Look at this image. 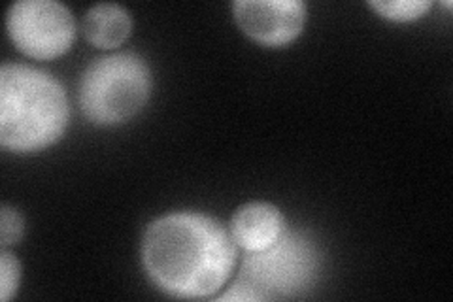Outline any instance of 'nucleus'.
<instances>
[{"instance_id":"f257e3e1","label":"nucleus","mask_w":453,"mask_h":302,"mask_svg":"<svg viewBox=\"0 0 453 302\" xmlns=\"http://www.w3.org/2000/svg\"><path fill=\"white\" fill-rule=\"evenodd\" d=\"M142 265L159 290L176 298H208L223 290L236 265L231 231L196 212L168 213L148 225Z\"/></svg>"},{"instance_id":"f03ea898","label":"nucleus","mask_w":453,"mask_h":302,"mask_svg":"<svg viewBox=\"0 0 453 302\" xmlns=\"http://www.w3.org/2000/svg\"><path fill=\"white\" fill-rule=\"evenodd\" d=\"M70 110L61 81L21 63L0 68V143L12 151H38L65 135Z\"/></svg>"},{"instance_id":"7ed1b4c3","label":"nucleus","mask_w":453,"mask_h":302,"mask_svg":"<svg viewBox=\"0 0 453 302\" xmlns=\"http://www.w3.org/2000/svg\"><path fill=\"white\" fill-rule=\"evenodd\" d=\"M151 72L136 53H113L96 59L80 81V108L95 125H119L146 106Z\"/></svg>"},{"instance_id":"20e7f679","label":"nucleus","mask_w":453,"mask_h":302,"mask_svg":"<svg viewBox=\"0 0 453 302\" xmlns=\"http://www.w3.org/2000/svg\"><path fill=\"white\" fill-rule=\"evenodd\" d=\"M318 244L296 228H283L280 238L261 252H248L240 282L259 300H280L303 295L314 285L319 270Z\"/></svg>"},{"instance_id":"39448f33","label":"nucleus","mask_w":453,"mask_h":302,"mask_svg":"<svg viewBox=\"0 0 453 302\" xmlns=\"http://www.w3.org/2000/svg\"><path fill=\"white\" fill-rule=\"evenodd\" d=\"M6 28L13 44L33 59H53L73 46L76 21L57 0H19L8 8Z\"/></svg>"},{"instance_id":"423d86ee","label":"nucleus","mask_w":453,"mask_h":302,"mask_svg":"<svg viewBox=\"0 0 453 302\" xmlns=\"http://www.w3.org/2000/svg\"><path fill=\"white\" fill-rule=\"evenodd\" d=\"M308 6L303 0H236L233 13L238 27L263 46L289 44L303 33Z\"/></svg>"},{"instance_id":"0eeeda50","label":"nucleus","mask_w":453,"mask_h":302,"mask_svg":"<svg viewBox=\"0 0 453 302\" xmlns=\"http://www.w3.org/2000/svg\"><path fill=\"white\" fill-rule=\"evenodd\" d=\"M286 227V218L278 206L255 200L234 212L231 220V236L236 246L246 253L261 252L273 246Z\"/></svg>"},{"instance_id":"6e6552de","label":"nucleus","mask_w":453,"mask_h":302,"mask_svg":"<svg viewBox=\"0 0 453 302\" xmlns=\"http://www.w3.org/2000/svg\"><path fill=\"white\" fill-rule=\"evenodd\" d=\"M133 31L131 13L116 3L95 4L85 12L83 33L93 46L111 50L121 46Z\"/></svg>"},{"instance_id":"1a4fd4ad","label":"nucleus","mask_w":453,"mask_h":302,"mask_svg":"<svg viewBox=\"0 0 453 302\" xmlns=\"http://www.w3.org/2000/svg\"><path fill=\"white\" fill-rule=\"evenodd\" d=\"M431 0H371V6L381 18L391 21H414L429 12Z\"/></svg>"},{"instance_id":"9d476101","label":"nucleus","mask_w":453,"mask_h":302,"mask_svg":"<svg viewBox=\"0 0 453 302\" xmlns=\"http://www.w3.org/2000/svg\"><path fill=\"white\" fill-rule=\"evenodd\" d=\"M21 278V265L16 255H12L8 248L0 252V298L8 302L16 295Z\"/></svg>"},{"instance_id":"9b49d317","label":"nucleus","mask_w":453,"mask_h":302,"mask_svg":"<svg viewBox=\"0 0 453 302\" xmlns=\"http://www.w3.org/2000/svg\"><path fill=\"white\" fill-rule=\"evenodd\" d=\"M23 228L25 221L21 212L3 205V208H0V244H3V248H10L13 244H18L23 236Z\"/></svg>"},{"instance_id":"f8f14e48","label":"nucleus","mask_w":453,"mask_h":302,"mask_svg":"<svg viewBox=\"0 0 453 302\" xmlns=\"http://www.w3.org/2000/svg\"><path fill=\"white\" fill-rule=\"evenodd\" d=\"M219 300L221 302H226V300H259V297H257V293L251 290V287H248L246 283L238 280V283H234L229 291L219 297Z\"/></svg>"}]
</instances>
